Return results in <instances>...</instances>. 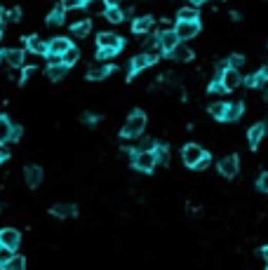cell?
<instances>
[{
  "instance_id": "b9f144b4",
  "label": "cell",
  "mask_w": 268,
  "mask_h": 270,
  "mask_svg": "<svg viewBox=\"0 0 268 270\" xmlns=\"http://www.w3.org/2000/svg\"><path fill=\"white\" fill-rule=\"evenodd\" d=\"M207 167H209V155H205V158H202V160L198 162L196 169H207Z\"/></svg>"
},
{
  "instance_id": "3957f363",
  "label": "cell",
  "mask_w": 268,
  "mask_h": 270,
  "mask_svg": "<svg viewBox=\"0 0 268 270\" xmlns=\"http://www.w3.org/2000/svg\"><path fill=\"white\" fill-rule=\"evenodd\" d=\"M132 165H134V169H139V171H153L158 165V158L153 150H137Z\"/></svg>"
},
{
  "instance_id": "52a82bcc",
  "label": "cell",
  "mask_w": 268,
  "mask_h": 270,
  "mask_svg": "<svg viewBox=\"0 0 268 270\" xmlns=\"http://www.w3.org/2000/svg\"><path fill=\"white\" fill-rule=\"evenodd\" d=\"M240 171V160H238V155H226L219 160V174L226 179H233L235 174Z\"/></svg>"
},
{
  "instance_id": "60d3db41",
  "label": "cell",
  "mask_w": 268,
  "mask_h": 270,
  "mask_svg": "<svg viewBox=\"0 0 268 270\" xmlns=\"http://www.w3.org/2000/svg\"><path fill=\"white\" fill-rule=\"evenodd\" d=\"M19 139H22V127H12L10 141H19Z\"/></svg>"
},
{
  "instance_id": "e575fe53",
  "label": "cell",
  "mask_w": 268,
  "mask_h": 270,
  "mask_svg": "<svg viewBox=\"0 0 268 270\" xmlns=\"http://www.w3.org/2000/svg\"><path fill=\"white\" fill-rule=\"evenodd\" d=\"M12 256H14V252H12V249H7V247H3V244H0V265H5L7 261L12 259Z\"/></svg>"
},
{
  "instance_id": "7bdbcfd3",
  "label": "cell",
  "mask_w": 268,
  "mask_h": 270,
  "mask_svg": "<svg viewBox=\"0 0 268 270\" xmlns=\"http://www.w3.org/2000/svg\"><path fill=\"white\" fill-rule=\"evenodd\" d=\"M83 120L87 122V125H94V122H97V115H92V113H85Z\"/></svg>"
},
{
  "instance_id": "e0dca14e",
  "label": "cell",
  "mask_w": 268,
  "mask_h": 270,
  "mask_svg": "<svg viewBox=\"0 0 268 270\" xmlns=\"http://www.w3.org/2000/svg\"><path fill=\"white\" fill-rule=\"evenodd\" d=\"M169 56H172L174 61H184V64H186V61H190L196 54H193V50H190L188 45H181V43H179L177 47H174V50L169 52Z\"/></svg>"
},
{
  "instance_id": "7dc6e473",
  "label": "cell",
  "mask_w": 268,
  "mask_h": 270,
  "mask_svg": "<svg viewBox=\"0 0 268 270\" xmlns=\"http://www.w3.org/2000/svg\"><path fill=\"white\" fill-rule=\"evenodd\" d=\"M261 71H263V75H266V83H268V64H266V66L261 68Z\"/></svg>"
},
{
  "instance_id": "681fc988",
  "label": "cell",
  "mask_w": 268,
  "mask_h": 270,
  "mask_svg": "<svg viewBox=\"0 0 268 270\" xmlns=\"http://www.w3.org/2000/svg\"><path fill=\"white\" fill-rule=\"evenodd\" d=\"M3 59H5V56H3V52H0V61H3Z\"/></svg>"
},
{
  "instance_id": "7a4b0ae2",
  "label": "cell",
  "mask_w": 268,
  "mask_h": 270,
  "mask_svg": "<svg viewBox=\"0 0 268 270\" xmlns=\"http://www.w3.org/2000/svg\"><path fill=\"white\" fill-rule=\"evenodd\" d=\"M156 61H158V52H141V54H137L129 61V75H137V73L146 71V68L153 66Z\"/></svg>"
},
{
  "instance_id": "836d02e7",
  "label": "cell",
  "mask_w": 268,
  "mask_h": 270,
  "mask_svg": "<svg viewBox=\"0 0 268 270\" xmlns=\"http://www.w3.org/2000/svg\"><path fill=\"white\" fill-rule=\"evenodd\" d=\"M228 66H233V68H238V71H240V68L245 66V56H242V54H231Z\"/></svg>"
},
{
  "instance_id": "277c9868",
  "label": "cell",
  "mask_w": 268,
  "mask_h": 270,
  "mask_svg": "<svg viewBox=\"0 0 268 270\" xmlns=\"http://www.w3.org/2000/svg\"><path fill=\"white\" fill-rule=\"evenodd\" d=\"M205 148L202 146H198V144H188V146H184V150H181V160H184V165L186 167H193L196 169V165L205 158Z\"/></svg>"
},
{
  "instance_id": "2e32d148",
  "label": "cell",
  "mask_w": 268,
  "mask_h": 270,
  "mask_svg": "<svg viewBox=\"0 0 268 270\" xmlns=\"http://www.w3.org/2000/svg\"><path fill=\"white\" fill-rule=\"evenodd\" d=\"M5 61L10 64L12 68H22L24 66V50H17V47H10V50L3 52Z\"/></svg>"
},
{
  "instance_id": "83f0119b",
  "label": "cell",
  "mask_w": 268,
  "mask_h": 270,
  "mask_svg": "<svg viewBox=\"0 0 268 270\" xmlns=\"http://www.w3.org/2000/svg\"><path fill=\"white\" fill-rule=\"evenodd\" d=\"M87 10L92 12V14H106L108 0H89V3H87Z\"/></svg>"
},
{
  "instance_id": "d590c367",
  "label": "cell",
  "mask_w": 268,
  "mask_h": 270,
  "mask_svg": "<svg viewBox=\"0 0 268 270\" xmlns=\"http://www.w3.org/2000/svg\"><path fill=\"white\" fill-rule=\"evenodd\" d=\"M5 19L7 22H19V19H22V10H19V7H12V10L5 14Z\"/></svg>"
},
{
  "instance_id": "ffe728a7",
  "label": "cell",
  "mask_w": 268,
  "mask_h": 270,
  "mask_svg": "<svg viewBox=\"0 0 268 270\" xmlns=\"http://www.w3.org/2000/svg\"><path fill=\"white\" fill-rule=\"evenodd\" d=\"M242 110H245L242 101H235V104H228V106H226V115H223V120H226V122H235V120H240Z\"/></svg>"
},
{
  "instance_id": "484cf974",
  "label": "cell",
  "mask_w": 268,
  "mask_h": 270,
  "mask_svg": "<svg viewBox=\"0 0 268 270\" xmlns=\"http://www.w3.org/2000/svg\"><path fill=\"white\" fill-rule=\"evenodd\" d=\"M106 19H108L111 24H120V22L125 19V10H123V7H118V5H108Z\"/></svg>"
},
{
  "instance_id": "ac0fdd59",
  "label": "cell",
  "mask_w": 268,
  "mask_h": 270,
  "mask_svg": "<svg viewBox=\"0 0 268 270\" xmlns=\"http://www.w3.org/2000/svg\"><path fill=\"white\" fill-rule=\"evenodd\" d=\"M151 28H153V17H148V14H146V17H137L132 24V31L139 35L151 33Z\"/></svg>"
},
{
  "instance_id": "4316f807",
  "label": "cell",
  "mask_w": 268,
  "mask_h": 270,
  "mask_svg": "<svg viewBox=\"0 0 268 270\" xmlns=\"http://www.w3.org/2000/svg\"><path fill=\"white\" fill-rule=\"evenodd\" d=\"M3 270H26V259H24V256H19V254H14V256H12L5 265H3Z\"/></svg>"
},
{
  "instance_id": "1f68e13d",
  "label": "cell",
  "mask_w": 268,
  "mask_h": 270,
  "mask_svg": "<svg viewBox=\"0 0 268 270\" xmlns=\"http://www.w3.org/2000/svg\"><path fill=\"white\" fill-rule=\"evenodd\" d=\"M156 158H158V165H167L169 162V148L167 146H156Z\"/></svg>"
},
{
  "instance_id": "ab89813d",
  "label": "cell",
  "mask_w": 268,
  "mask_h": 270,
  "mask_svg": "<svg viewBox=\"0 0 268 270\" xmlns=\"http://www.w3.org/2000/svg\"><path fill=\"white\" fill-rule=\"evenodd\" d=\"M7 160H10V150L0 144V165H3V162H7Z\"/></svg>"
},
{
  "instance_id": "6da1fadb",
  "label": "cell",
  "mask_w": 268,
  "mask_h": 270,
  "mask_svg": "<svg viewBox=\"0 0 268 270\" xmlns=\"http://www.w3.org/2000/svg\"><path fill=\"white\" fill-rule=\"evenodd\" d=\"M144 129H146V115L141 110H132L120 134H123V139H137L144 134Z\"/></svg>"
},
{
  "instance_id": "603a6c76",
  "label": "cell",
  "mask_w": 268,
  "mask_h": 270,
  "mask_svg": "<svg viewBox=\"0 0 268 270\" xmlns=\"http://www.w3.org/2000/svg\"><path fill=\"white\" fill-rule=\"evenodd\" d=\"M64 17H66V10L62 5L54 7V10L47 14V26H62L64 24Z\"/></svg>"
},
{
  "instance_id": "5b68a950",
  "label": "cell",
  "mask_w": 268,
  "mask_h": 270,
  "mask_svg": "<svg viewBox=\"0 0 268 270\" xmlns=\"http://www.w3.org/2000/svg\"><path fill=\"white\" fill-rule=\"evenodd\" d=\"M123 38L118 33H108V31H104V33L97 35V47L99 50H113V52H120L123 50Z\"/></svg>"
},
{
  "instance_id": "7402d4cb",
  "label": "cell",
  "mask_w": 268,
  "mask_h": 270,
  "mask_svg": "<svg viewBox=\"0 0 268 270\" xmlns=\"http://www.w3.org/2000/svg\"><path fill=\"white\" fill-rule=\"evenodd\" d=\"M26 47H28V52H33V54H47V43H43V40L35 38V35L26 38Z\"/></svg>"
},
{
  "instance_id": "f546056e",
  "label": "cell",
  "mask_w": 268,
  "mask_h": 270,
  "mask_svg": "<svg viewBox=\"0 0 268 270\" xmlns=\"http://www.w3.org/2000/svg\"><path fill=\"white\" fill-rule=\"evenodd\" d=\"M78 59H80V50H78V47H73V45L64 52V56H62V61H64V64H68V66H73Z\"/></svg>"
},
{
  "instance_id": "ba28073f",
  "label": "cell",
  "mask_w": 268,
  "mask_h": 270,
  "mask_svg": "<svg viewBox=\"0 0 268 270\" xmlns=\"http://www.w3.org/2000/svg\"><path fill=\"white\" fill-rule=\"evenodd\" d=\"M0 244L12 249V252H17L19 244H22V233L14 230V228H3L0 230Z\"/></svg>"
},
{
  "instance_id": "c3c4849f",
  "label": "cell",
  "mask_w": 268,
  "mask_h": 270,
  "mask_svg": "<svg viewBox=\"0 0 268 270\" xmlns=\"http://www.w3.org/2000/svg\"><path fill=\"white\" fill-rule=\"evenodd\" d=\"M263 97H266V99H268V89H266V92H263Z\"/></svg>"
},
{
  "instance_id": "4fadbf2b",
  "label": "cell",
  "mask_w": 268,
  "mask_h": 270,
  "mask_svg": "<svg viewBox=\"0 0 268 270\" xmlns=\"http://www.w3.org/2000/svg\"><path fill=\"white\" fill-rule=\"evenodd\" d=\"M24 179H26V186L38 188L40 183H43V169H40L38 165H28L26 169H24Z\"/></svg>"
},
{
  "instance_id": "9a60e30c",
  "label": "cell",
  "mask_w": 268,
  "mask_h": 270,
  "mask_svg": "<svg viewBox=\"0 0 268 270\" xmlns=\"http://www.w3.org/2000/svg\"><path fill=\"white\" fill-rule=\"evenodd\" d=\"M266 137V125H252L250 132H247V141H250L252 148H259V144H261V139Z\"/></svg>"
},
{
  "instance_id": "f5cc1de1",
  "label": "cell",
  "mask_w": 268,
  "mask_h": 270,
  "mask_svg": "<svg viewBox=\"0 0 268 270\" xmlns=\"http://www.w3.org/2000/svg\"><path fill=\"white\" fill-rule=\"evenodd\" d=\"M266 132H268V125H266Z\"/></svg>"
},
{
  "instance_id": "7c38bea8",
  "label": "cell",
  "mask_w": 268,
  "mask_h": 270,
  "mask_svg": "<svg viewBox=\"0 0 268 270\" xmlns=\"http://www.w3.org/2000/svg\"><path fill=\"white\" fill-rule=\"evenodd\" d=\"M50 214L56 216V219H73V216L78 214V207L73 202H59L50 209Z\"/></svg>"
},
{
  "instance_id": "44dd1931",
  "label": "cell",
  "mask_w": 268,
  "mask_h": 270,
  "mask_svg": "<svg viewBox=\"0 0 268 270\" xmlns=\"http://www.w3.org/2000/svg\"><path fill=\"white\" fill-rule=\"evenodd\" d=\"M177 19H179V22H198V19H200V12H198L196 5L181 7V10L177 12Z\"/></svg>"
},
{
  "instance_id": "8d00e7d4",
  "label": "cell",
  "mask_w": 268,
  "mask_h": 270,
  "mask_svg": "<svg viewBox=\"0 0 268 270\" xmlns=\"http://www.w3.org/2000/svg\"><path fill=\"white\" fill-rule=\"evenodd\" d=\"M257 186H259V190H261V193H268V171H263L261 177H259Z\"/></svg>"
},
{
  "instance_id": "f907efd6",
  "label": "cell",
  "mask_w": 268,
  "mask_h": 270,
  "mask_svg": "<svg viewBox=\"0 0 268 270\" xmlns=\"http://www.w3.org/2000/svg\"><path fill=\"white\" fill-rule=\"evenodd\" d=\"M83 3H85V5H87V3H89V0H83Z\"/></svg>"
},
{
  "instance_id": "f6af8a7d",
  "label": "cell",
  "mask_w": 268,
  "mask_h": 270,
  "mask_svg": "<svg viewBox=\"0 0 268 270\" xmlns=\"http://www.w3.org/2000/svg\"><path fill=\"white\" fill-rule=\"evenodd\" d=\"M261 259H263V263L268 265V247H263V249H261Z\"/></svg>"
},
{
  "instance_id": "9c48e42d",
  "label": "cell",
  "mask_w": 268,
  "mask_h": 270,
  "mask_svg": "<svg viewBox=\"0 0 268 270\" xmlns=\"http://www.w3.org/2000/svg\"><path fill=\"white\" fill-rule=\"evenodd\" d=\"M174 31H177L179 40H190L200 33V22H177Z\"/></svg>"
},
{
  "instance_id": "816d5d0a",
  "label": "cell",
  "mask_w": 268,
  "mask_h": 270,
  "mask_svg": "<svg viewBox=\"0 0 268 270\" xmlns=\"http://www.w3.org/2000/svg\"><path fill=\"white\" fill-rule=\"evenodd\" d=\"M0 40H3V33H0Z\"/></svg>"
},
{
  "instance_id": "ee69618b",
  "label": "cell",
  "mask_w": 268,
  "mask_h": 270,
  "mask_svg": "<svg viewBox=\"0 0 268 270\" xmlns=\"http://www.w3.org/2000/svg\"><path fill=\"white\" fill-rule=\"evenodd\" d=\"M33 73H35V68H33V66H28V68H24V80H28V78L33 75Z\"/></svg>"
},
{
  "instance_id": "d4e9b609",
  "label": "cell",
  "mask_w": 268,
  "mask_h": 270,
  "mask_svg": "<svg viewBox=\"0 0 268 270\" xmlns=\"http://www.w3.org/2000/svg\"><path fill=\"white\" fill-rule=\"evenodd\" d=\"M242 83L247 85L250 89H257V87H261L263 83H266V75H263V71H259V73H252V75H247Z\"/></svg>"
},
{
  "instance_id": "30bf717a",
  "label": "cell",
  "mask_w": 268,
  "mask_h": 270,
  "mask_svg": "<svg viewBox=\"0 0 268 270\" xmlns=\"http://www.w3.org/2000/svg\"><path fill=\"white\" fill-rule=\"evenodd\" d=\"M158 43H160V52H167L169 54L181 40H179L174 28H167V31H160V33H158Z\"/></svg>"
},
{
  "instance_id": "4dcf8cb0",
  "label": "cell",
  "mask_w": 268,
  "mask_h": 270,
  "mask_svg": "<svg viewBox=\"0 0 268 270\" xmlns=\"http://www.w3.org/2000/svg\"><path fill=\"white\" fill-rule=\"evenodd\" d=\"M226 106H228V104H223V101L212 104V106H209V115L217 118V120H223V115H226Z\"/></svg>"
},
{
  "instance_id": "bcb514c9",
  "label": "cell",
  "mask_w": 268,
  "mask_h": 270,
  "mask_svg": "<svg viewBox=\"0 0 268 270\" xmlns=\"http://www.w3.org/2000/svg\"><path fill=\"white\" fill-rule=\"evenodd\" d=\"M5 22V10H3V7H0V24Z\"/></svg>"
},
{
  "instance_id": "74e56055",
  "label": "cell",
  "mask_w": 268,
  "mask_h": 270,
  "mask_svg": "<svg viewBox=\"0 0 268 270\" xmlns=\"http://www.w3.org/2000/svg\"><path fill=\"white\" fill-rule=\"evenodd\" d=\"M209 92L212 94H219V92H226V89H223V85H221V80H214L212 85H209Z\"/></svg>"
},
{
  "instance_id": "d6a6232c",
  "label": "cell",
  "mask_w": 268,
  "mask_h": 270,
  "mask_svg": "<svg viewBox=\"0 0 268 270\" xmlns=\"http://www.w3.org/2000/svg\"><path fill=\"white\" fill-rule=\"evenodd\" d=\"M62 7L66 12H71V10H80V7H85V3L83 0H62Z\"/></svg>"
},
{
  "instance_id": "f35d334b",
  "label": "cell",
  "mask_w": 268,
  "mask_h": 270,
  "mask_svg": "<svg viewBox=\"0 0 268 270\" xmlns=\"http://www.w3.org/2000/svg\"><path fill=\"white\" fill-rule=\"evenodd\" d=\"M118 52H113V50H99L97 52V56H99V59H111V56H116Z\"/></svg>"
},
{
  "instance_id": "8992f818",
  "label": "cell",
  "mask_w": 268,
  "mask_h": 270,
  "mask_svg": "<svg viewBox=\"0 0 268 270\" xmlns=\"http://www.w3.org/2000/svg\"><path fill=\"white\" fill-rule=\"evenodd\" d=\"M221 85H223V89L226 92H233V89H238L242 85V75H240V71L238 68H233V66H226L221 71Z\"/></svg>"
},
{
  "instance_id": "8fae6325",
  "label": "cell",
  "mask_w": 268,
  "mask_h": 270,
  "mask_svg": "<svg viewBox=\"0 0 268 270\" xmlns=\"http://www.w3.org/2000/svg\"><path fill=\"white\" fill-rule=\"evenodd\" d=\"M71 47V40L68 38H54L47 43V56L50 59H56V56H64V52Z\"/></svg>"
},
{
  "instance_id": "cb8c5ba5",
  "label": "cell",
  "mask_w": 268,
  "mask_h": 270,
  "mask_svg": "<svg viewBox=\"0 0 268 270\" xmlns=\"http://www.w3.org/2000/svg\"><path fill=\"white\" fill-rule=\"evenodd\" d=\"M12 122L7 115H0V144H5V141H10V134H12Z\"/></svg>"
},
{
  "instance_id": "5bb4252c",
  "label": "cell",
  "mask_w": 268,
  "mask_h": 270,
  "mask_svg": "<svg viewBox=\"0 0 268 270\" xmlns=\"http://www.w3.org/2000/svg\"><path fill=\"white\" fill-rule=\"evenodd\" d=\"M111 71H113V66H108V64H94V66H89V71H87V80L99 83V80L111 75Z\"/></svg>"
},
{
  "instance_id": "f1b7e54d",
  "label": "cell",
  "mask_w": 268,
  "mask_h": 270,
  "mask_svg": "<svg viewBox=\"0 0 268 270\" xmlns=\"http://www.w3.org/2000/svg\"><path fill=\"white\" fill-rule=\"evenodd\" d=\"M71 31H73V35H78V38H85V35L92 31V24L85 19V22H78V24H73L71 26Z\"/></svg>"
},
{
  "instance_id": "d6986e66",
  "label": "cell",
  "mask_w": 268,
  "mask_h": 270,
  "mask_svg": "<svg viewBox=\"0 0 268 270\" xmlns=\"http://www.w3.org/2000/svg\"><path fill=\"white\" fill-rule=\"evenodd\" d=\"M68 64H52L50 68H47V78H50V80H54V83H59V80H64V78H66V73H68Z\"/></svg>"
}]
</instances>
